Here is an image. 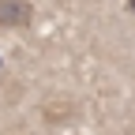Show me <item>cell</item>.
I'll return each instance as SVG.
<instances>
[{
    "label": "cell",
    "instance_id": "1",
    "mask_svg": "<svg viewBox=\"0 0 135 135\" xmlns=\"http://www.w3.org/2000/svg\"><path fill=\"white\" fill-rule=\"evenodd\" d=\"M34 4L30 0H0V26H30Z\"/></svg>",
    "mask_w": 135,
    "mask_h": 135
},
{
    "label": "cell",
    "instance_id": "2",
    "mask_svg": "<svg viewBox=\"0 0 135 135\" xmlns=\"http://www.w3.org/2000/svg\"><path fill=\"white\" fill-rule=\"evenodd\" d=\"M128 8H131V11H135V0H128Z\"/></svg>",
    "mask_w": 135,
    "mask_h": 135
}]
</instances>
